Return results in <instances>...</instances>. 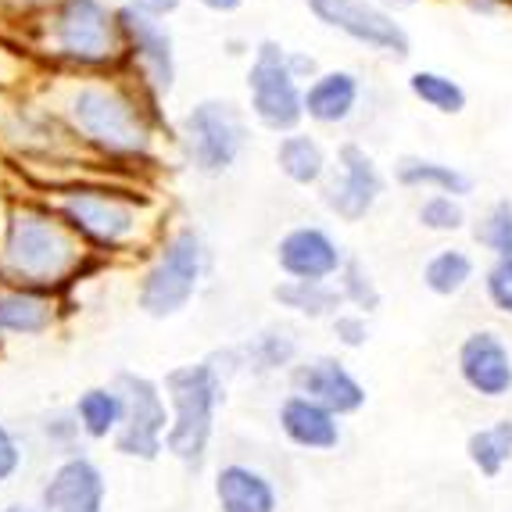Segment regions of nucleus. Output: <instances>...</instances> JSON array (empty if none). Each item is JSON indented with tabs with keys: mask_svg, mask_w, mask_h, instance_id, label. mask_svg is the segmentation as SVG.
<instances>
[{
	"mask_svg": "<svg viewBox=\"0 0 512 512\" xmlns=\"http://www.w3.org/2000/svg\"><path fill=\"white\" fill-rule=\"evenodd\" d=\"M51 104L90 162L104 169L140 172L162 162L165 140H172V122L165 104L154 101L144 86L126 72L108 76H72L51 72L36 86Z\"/></svg>",
	"mask_w": 512,
	"mask_h": 512,
	"instance_id": "f257e3e1",
	"label": "nucleus"
},
{
	"mask_svg": "<svg viewBox=\"0 0 512 512\" xmlns=\"http://www.w3.org/2000/svg\"><path fill=\"white\" fill-rule=\"evenodd\" d=\"M40 194L104 265L147 258L169 230L162 197H154V190L140 183H129L126 176L79 172L43 183Z\"/></svg>",
	"mask_w": 512,
	"mask_h": 512,
	"instance_id": "f03ea898",
	"label": "nucleus"
},
{
	"mask_svg": "<svg viewBox=\"0 0 512 512\" xmlns=\"http://www.w3.org/2000/svg\"><path fill=\"white\" fill-rule=\"evenodd\" d=\"M58 208L36 194H8L0 208V283L69 294L83 276L101 269Z\"/></svg>",
	"mask_w": 512,
	"mask_h": 512,
	"instance_id": "7ed1b4c3",
	"label": "nucleus"
},
{
	"mask_svg": "<svg viewBox=\"0 0 512 512\" xmlns=\"http://www.w3.org/2000/svg\"><path fill=\"white\" fill-rule=\"evenodd\" d=\"M33 54L51 72L108 76L126 72L119 4L115 0H58L33 18Z\"/></svg>",
	"mask_w": 512,
	"mask_h": 512,
	"instance_id": "20e7f679",
	"label": "nucleus"
},
{
	"mask_svg": "<svg viewBox=\"0 0 512 512\" xmlns=\"http://www.w3.org/2000/svg\"><path fill=\"white\" fill-rule=\"evenodd\" d=\"M212 276V244L194 222H176L154 244L137 276V308L154 323L180 319Z\"/></svg>",
	"mask_w": 512,
	"mask_h": 512,
	"instance_id": "39448f33",
	"label": "nucleus"
},
{
	"mask_svg": "<svg viewBox=\"0 0 512 512\" xmlns=\"http://www.w3.org/2000/svg\"><path fill=\"white\" fill-rule=\"evenodd\" d=\"M226 380L230 369L219 355L197 362H180L162 376V391L169 402V434H165V455L183 462L187 470H201L212 452L219 409L226 405Z\"/></svg>",
	"mask_w": 512,
	"mask_h": 512,
	"instance_id": "423d86ee",
	"label": "nucleus"
},
{
	"mask_svg": "<svg viewBox=\"0 0 512 512\" xmlns=\"http://www.w3.org/2000/svg\"><path fill=\"white\" fill-rule=\"evenodd\" d=\"M251 126L244 104L230 97H201L187 104L172 122V147L197 180H226L251 147Z\"/></svg>",
	"mask_w": 512,
	"mask_h": 512,
	"instance_id": "0eeeda50",
	"label": "nucleus"
},
{
	"mask_svg": "<svg viewBox=\"0 0 512 512\" xmlns=\"http://www.w3.org/2000/svg\"><path fill=\"white\" fill-rule=\"evenodd\" d=\"M244 111L255 129L283 137L305 126V83L287 61V43L265 36L244 69Z\"/></svg>",
	"mask_w": 512,
	"mask_h": 512,
	"instance_id": "6e6552de",
	"label": "nucleus"
},
{
	"mask_svg": "<svg viewBox=\"0 0 512 512\" xmlns=\"http://www.w3.org/2000/svg\"><path fill=\"white\" fill-rule=\"evenodd\" d=\"M0 147L29 165H51V169H72L79 162L94 165L69 126L36 90L26 97L0 94Z\"/></svg>",
	"mask_w": 512,
	"mask_h": 512,
	"instance_id": "1a4fd4ad",
	"label": "nucleus"
},
{
	"mask_svg": "<svg viewBox=\"0 0 512 512\" xmlns=\"http://www.w3.org/2000/svg\"><path fill=\"white\" fill-rule=\"evenodd\" d=\"M305 11L326 33L355 43L380 58L405 61L412 54V36L391 8L376 0H305Z\"/></svg>",
	"mask_w": 512,
	"mask_h": 512,
	"instance_id": "9d476101",
	"label": "nucleus"
},
{
	"mask_svg": "<svg viewBox=\"0 0 512 512\" xmlns=\"http://www.w3.org/2000/svg\"><path fill=\"white\" fill-rule=\"evenodd\" d=\"M387 183H391V176L376 162V154L366 151L359 140H344L333 151V169L319 190V201H323L330 219L344 222V226H359L380 208Z\"/></svg>",
	"mask_w": 512,
	"mask_h": 512,
	"instance_id": "9b49d317",
	"label": "nucleus"
},
{
	"mask_svg": "<svg viewBox=\"0 0 512 512\" xmlns=\"http://www.w3.org/2000/svg\"><path fill=\"white\" fill-rule=\"evenodd\" d=\"M111 384L122 394V427L111 441V448L122 459L154 462L165 452V434H169V402H165L162 380H154L147 373H133L122 369L115 373Z\"/></svg>",
	"mask_w": 512,
	"mask_h": 512,
	"instance_id": "f8f14e48",
	"label": "nucleus"
},
{
	"mask_svg": "<svg viewBox=\"0 0 512 512\" xmlns=\"http://www.w3.org/2000/svg\"><path fill=\"white\" fill-rule=\"evenodd\" d=\"M122 40H126V76H133L154 101H169L180 86V47L169 22L119 8Z\"/></svg>",
	"mask_w": 512,
	"mask_h": 512,
	"instance_id": "ddd939ff",
	"label": "nucleus"
},
{
	"mask_svg": "<svg viewBox=\"0 0 512 512\" xmlns=\"http://www.w3.org/2000/svg\"><path fill=\"white\" fill-rule=\"evenodd\" d=\"M348 258L351 251L326 222H294L273 244V265L280 269V280L333 283Z\"/></svg>",
	"mask_w": 512,
	"mask_h": 512,
	"instance_id": "4468645a",
	"label": "nucleus"
},
{
	"mask_svg": "<svg viewBox=\"0 0 512 512\" xmlns=\"http://www.w3.org/2000/svg\"><path fill=\"white\" fill-rule=\"evenodd\" d=\"M287 387L312 398V402H319L323 409H330L333 416L341 419L359 416L369 402L366 384L355 376V369L341 355H305L287 373Z\"/></svg>",
	"mask_w": 512,
	"mask_h": 512,
	"instance_id": "2eb2a0df",
	"label": "nucleus"
},
{
	"mask_svg": "<svg viewBox=\"0 0 512 512\" xmlns=\"http://www.w3.org/2000/svg\"><path fill=\"white\" fill-rule=\"evenodd\" d=\"M455 373L477 398L502 402L512 394V348L498 330H470L455 348Z\"/></svg>",
	"mask_w": 512,
	"mask_h": 512,
	"instance_id": "dca6fc26",
	"label": "nucleus"
},
{
	"mask_svg": "<svg viewBox=\"0 0 512 512\" xmlns=\"http://www.w3.org/2000/svg\"><path fill=\"white\" fill-rule=\"evenodd\" d=\"M108 480L90 455L76 452L58 459L40 487V512H104Z\"/></svg>",
	"mask_w": 512,
	"mask_h": 512,
	"instance_id": "f3484780",
	"label": "nucleus"
},
{
	"mask_svg": "<svg viewBox=\"0 0 512 512\" xmlns=\"http://www.w3.org/2000/svg\"><path fill=\"white\" fill-rule=\"evenodd\" d=\"M362 101H366V79L355 69L330 65L305 83V126L344 129L359 119Z\"/></svg>",
	"mask_w": 512,
	"mask_h": 512,
	"instance_id": "a211bd4d",
	"label": "nucleus"
},
{
	"mask_svg": "<svg viewBox=\"0 0 512 512\" xmlns=\"http://www.w3.org/2000/svg\"><path fill=\"white\" fill-rule=\"evenodd\" d=\"M65 294L0 283V341H36L47 337L65 319Z\"/></svg>",
	"mask_w": 512,
	"mask_h": 512,
	"instance_id": "6ab92c4d",
	"label": "nucleus"
},
{
	"mask_svg": "<svg viewBox=\"0 0 512 512\" xmlns=\"http://www.w3.org/2000/svg\"><path fill=\"white\" fill-rule=\"evenodd\" d=\"M276 427L291 448L312 455L337 452L344 441V419L298 391H287L276 402Z\"/></svg>",
	"mask_w": 512,
	"mask_h": 512,
	"instance_id": "aec40b11",
	"label": "nucleus"
},
{
	"mask_svg": "<svg viewBox=\"0 0 512 512\" xmlns=\"http://www.w3.org/2000/svg\"><path fill=\"white\" fill-rule=\"evenodd\" d=\"M222 359V366L237 373L251 376H287L301 359H305V351H301V341H298V330L287 323H269L262 326L258 333H251L248 341H240L237 348H226V351H215Z\"/></svg>",
	"mask_w": 512,
	"mask_h": 512,
	"instance_id": "412c9836",
	"label": "nucleus"
},
{
	"mask_svg": "<svg viewBox=\"0 0 512 512\" xmlns=\"http://www.w3.org/2000/svg\"><path fill=\"white\" fill-rule=\"evenodd\" d=\"M273 165L283 183L298 190H323L333 169V147L319 137V129L301 126L273 140Z\"/></svg>",
	"mask_w": 512,
	"mask_h": 512,
	"instance_id": "4be33fe9",
	"label": "nucleus"
},
{
	"mask_svg": "<svg viewBox=\"0 0 512 512\" xmlns=\"http://www.w3.org/2000/svg\"><path fill=\"white\" fill-rule=\"evenodd\" d=\"M212 495L219 512H276L280 491L258 466L248 462H222L215 470Z\"/></svg>",
	"mask_w": 512,
	"mask_h": 512,
	"instance_id": "5701e85b",
	"label": "nucleus"
},
{
	"mask_svg": "<svg viewBox=\"0 0 512 512\" xmlns=\"http://www.w3.org/2000/svg\"><path fill=\"white\" fill-rule=\"evenodd\" d=\"M391 180L412 194H452L462 201L477 190V180L466 169L441 162V158H427V154H402L391 169Z\"/></svg>",
	"mask_w": 512,
	"mask_h": 512,
	"instance_id": "b1692460",
	"label": "nucleus"
},
{
	"mask_svg": "<svg viewBox=\"0 0 512 512\" xmlns=\"http://www.w3.org/2000/svg\"><path fill=\"white\" fill-rule=\"evenodd\" d=\"M269 298L283 316L301 319V323H330L344 308L337 287L319 280H276Z\"/></svg>",
	"mask_w": 512,
	"mask_h": 512,
	"instance_id": "393cba45",
	"label": "nucleus"
},
{
	"mask_svg": "<svg viewBox=\"0 0 512 512\" xmlns=\"http://www.w3.org/2000/svg\"><path fill=\"white\" fill-rule=\"evenodd\" d=\"M72 412H76V423L83 430V441H115L122 427V394L115 384H90L76 394L72 402Z\"/></svg>",
	"mask_w": 512,
	"mask_h": 512,
	"instance_id": "a878e982",
	"label": "nucleus"
},
{
	"mask_svg": "<svg viewBox=\"0 0 512 512\" xmlns=\"http://www.w3.org/2000/svg\"><path fill=\"white\" fill-rule=\"evenodd\" d=\"M473 280H477V258H473L466 248H455V244L430 251V258L423 262V269H419L423 291L434 294V298H444V301L466 294Z\"/></svg>",
	"mask_w": 512,
	"mask_h": 512,
	"instance_id": "bb28decb",
	"label": "nucleus"
},
{
	"mask_svg": "<svg viewBox=\"0 0 512 512\" xmlns=\"http://www.w3.org/2000/svg\"><path fill=\"white\" fill-rule=\"evenodd\" d=\"M405 83H409L412 101L430 108L434 115H448V119H452V115H462V111L470 108L466 86L441 69H416Z\"/></svg>",
	"mask_w": 512,
	"mask_h": 512,
	"instance_id": "cd10ccee",
	"label": "nucleus"
},
{
	"mask_svg": "<svg viewBox=\"0 0 512 512\" xmlns=\"http://www.w3.org/2000/svg\"><path fill=\"white\" fill-rule=\"evenodd\" d=\"M466 455H470L473 470L484 477H498L512 462V419H495L491 427H480L466 437Z\"/></svg>",
	"mask_w": 512,
	"mask_h": 512,
	"instance_id": "c85d7f7f",
	"label": "nucleus"
},
{
	"mask_svg": "<svg viewBox=\"0 0 512 512\" xmlns=\"http://www.w3.org/2000/svg\"><path fill=\"white\" fill-rule=\"evenodd\" d=\"M333 287H337V294H341L344 308H351V312H362V316H376V312H380V305H384V291H380V283H376L373 269H369V265L362 262V258H355V255L344 262V269L337 273Z\"/></svg>",
	"mask_w": 512,
	"mask_h": 512,
	"instance_id": "c756f323",
	"label": "nucleus"
},
{
	"mask_svg": "<svg viewBox=\"0 0 512 512\" xmlns=\"http://www.w3.org/2000/svg\"><path fill=\"white\" fill-rule=\"evenodd\" d=\"M416 222L434 237H455L470 226V212H466V201L452 194H427L416 205Z\"/></svg>",
	"mask_w": 512,
	"mask_h": 512,
	"instance_id": "7c9ffc66",
	"label": "nucleus"
},
{
	"mask_svg": "<svg viewBox=\"0 0 512 512\" xmlns=\"http://www.w3.org/2000/svg\"><path fill=\"white\" fill-rule=\"evenodd\" d=\"M473 240L480 251L491 258H512V201L498 197L495 205H487V212L473 222Z\"/></svg>",
	"mask_w": 512,
	"mask_h": 512,
	"instance_id": "2f4dec72",
	"label": "nucleus"
},
{
	"mask_svg": "<svg viewBox=\"0 0 512 512\" xmlns=\"http://www.w3.org/2000/svg\"><path fill=\"white\" fill-rule=\"evenodd\" d=\"M40 434H43V441L51 444V448H58L61 459H65V455H76V444L83 441V430H79L76 412H72V409L47 412V416L40 419Z\"/></svg>",
	"mask_w": 512,
	"mask_h": 512,
	"instance_id": "473e14b6",
	"label": "nucleus"
},
{
	"mask_svg": "<svg viewBox=\"0 0 512 512\" xmlns=\"http://www.w3.org/2000/svg\"><path fill=\"white\" fill-rule=\"evenodd\" d=\"M480 287H484L487 305L495 308L498 316L512 319V258H491Z\"/></svg>",
	"mask_w": 512,
	"mask_h": 512,
	"instance_id": "72a5a7b5",
	"label": "nucleus"
},
{
	"mask_svg": "<svg viewBox=\"0 0 512 512\" xmlns=\"http://www.w3.org/2000/svg\"><path fill=\"white\" fill-rule=\"evenodd\" d=\"M326 326H330V337L337 341V348H344V351H359L373 341V323H369V316L351 312V308H341Z\"/></svg>",
	"mask_w": 512,
	"mask_h": 512,
	"instance_id": "f704fd0d",
	"label": "nucleus"
},
{
	"mask_svg": "<svg viewBox=\"0 0 512 512\" xmlns=\"http://www.w3.org/2000/svg\"><path fill=\"white\" fill-rule=\"evenodd\" d=\"M22 466H26V444L8 423H0V484H11Z\"/></svg>",
	"mask_w": 512,
	"mask_h": 512,
	"instance_id": "c9c22d12",
	"label": "nucleus"
},
{
	"mask_svg": "<svg viewBox=\"0 0 512 512\" xmlns=\"http://www.w3.org/2000/svg\"><path fill=\"white\" fill-rule=\"evenodd\" d=\"M115 4H119V8H126V11H137V15L169 22V18L180 15L187 0H115Z\"/></svg>",
	"mask_w": 512,
	"mask_h": 512,
	"instance_id": "e433bc0d",
	"label": "nucleus"
},
{
	"mask_svg": "<svg viewBox=\"0 0 512 512\" xmlns=\"http://www.w3.org/2000/svg\"><path fill=\"white\" fill-rule=\"evenodd\" d=\"M287 61H291L294 76H298L301 83H308V79H316L319 72H323V65L316 61V54L301 51V47H287Z\"/></svg>",
	"mask_w": 512,
	"mask_h": 512,
	"instance_id": "4c0bfd02",
	"label": "nucleus"
},
{
	"mask_svg": "<svg viewBox=\"0 0 512 512\" xmlns=\"http://www.w3.org/2000/svg\"><path fill=\"white\" fill-rule=\"evenodd\" d=\"M194 4L201 11H208V15H219V18H233L244 8V0H194Z\"/></svg>",
	"mask_w": 512,
	"mask_h": 512,
	"instance_id": "58836bf2",
	"label": "nucleus"
},
{
	"mask_svg": "<svg viewBox=\"0 0 512 512\" xmlns=\"http://www.w3.org/2000/svg\"><path fill=\"white\" fill-rule=\"evenodd\" d=\"M8 4H11L15 11H22V15L36 18L40 11H47L51 4H58V0H8Z\"/></svg>",
	"mask_w": 512,
	"mask_h": 512,
	"instance_id": "ea45409f",
	"label": "nucleus"
},
{
	"mask_svg": "<svg viewBox=\"0 0 512 512\" xmlns=\"http://www.w3.org/2000/svg\"><path fill=\"white\" fill-rule=\"evenodd\" d=\"M376 4H384V8L398 11V8H416L419 0H376Z\"/></svg>",
	"mask_w": 512,
	"mask_h": 512,
	"instance_id": "a19ab883",
	"label": "nucleus"
},
{
	"mask_svg": "<svg viewBox=\"0 0 512 512\" xmlns=\"http://www.w3.org/2000/svg\"><path fill=\"white\" fill-rule=\"evenodd\" d=\"M0 512H40V509H29V505H0Z\"/></svg>",
	"mask_w": 512,
	"mask_h": 512,
	"instance_id": "79ce46f5",
	"label": "nucleus"
}]
</instances>
